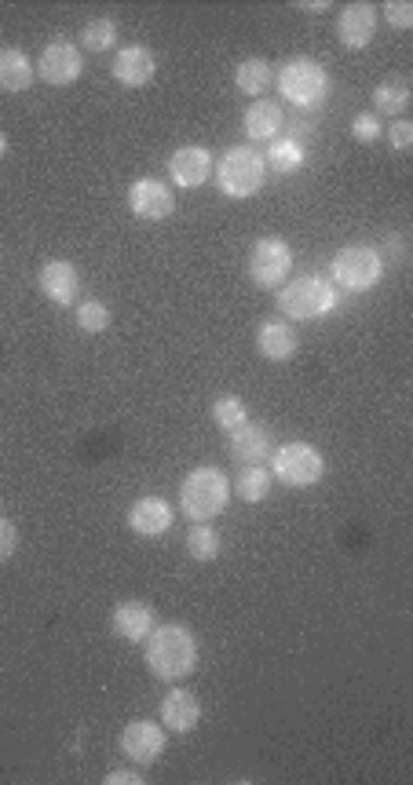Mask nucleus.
Listing matches in <instances>:
<instances>
[{
    "label": "nucleus",
    "instance_id": "nucleus-1",
    "mask_svg": "<svg viewBox=\"0 0 413 785\" xmlns=\"http://www.w3.org/2000/svg\"><path fill=\"white\" fill-rule=\"evenodd\" d=\"M147 669L150 676H158L161 683H179L187 680L198 666V640L187 625H158L147 636Z\"/></svg>",
    "mask_w": 413,
    "mask_h": 785
},
{
    "label": "nucleus",
    "instance_id": "nucleus-2",
    "mask_svg": "<svg viewBox=\"0 0 413 785\" xmlns=\"http://www.w3.org/2000/svg\"><path fill=\"white\" fill-rule=\"evenodd\" d=\"M230 501V479L216 465H198L179 482V511L190 522H213Z\"/></svg>",
    "mask_w": 413,
    "mask_h": 785
},
{
    "label": "nucleus",
    "instance_id": "nucleus-3",
    "mask_svg": "<svg viewBox=\"0 0 413 785\" xmlns=\"http://www.w3.org/2000/svg\"><path fill=\"white\" fill-rule=\"evenodd\" d=\"M278 311L293 321H315L337 311V286L322 275H300L289 278L278 289Z\"/></svg>",
    "mask_w": 413,
    "mask_h": 785
},
{
    "label": "nucleus",
    "instance_id": "nucleus-4",
    "mask_svg": "<svg viewBox=\"0 0 413 785\" xmlns=\"http://www.w3.org/2000/svg\"><path fill=\"white\" fill-rule=\"evenodd\" d=\"M278 92L286 103H293L297 110H315L326 103L329 88H334V80H329V69L318 63V59L311 55H297L289 59L286 66L278 69Z\"/></svg>",
    "mask_w": 413,
    "mask_h": 785
},
{
    "label": "nucleus",
    "instance_id": "nucleus-5",
    "mask_svg": "<svg viewBox=\"0 0 413 785\" xmlns=\"http://www.w3.org/2000/svg\"><path fill=\"white\" fill-rule=\"evenodd\" d=\"M213 176H216V187L224 190L227 198L246 201V198L260 194V187H264V179H267L264 154L249 143L246 147H227L224 157L216 161Z\"/></svg>",
    "mask_w": 413,
    "mask_h": 785
},
{
    "label": "nucleus",
    "instance_id": "nucleus-6",
    "mask_svg": "<svg viewBox=\"0 0 413 785\" xmlns=\"http://www.w3.org/2000/svg\"><path fill=\"white\" fill-rule=\"evenodd\" d=\"M329 278H334V286H340L345 293H370V289H377L380 278H385V256H380L374 245H366V241H355V245H345L334 256Z\"/></svg>",
    "mask_w": 413,
    "mask_h": 785
},
{
    "label": "nucleus",
    "instance_id": "nucleus-7",
    "mask_svg": "<svg viewBox=\"0 0 413 785\" xmlns=\"http://www.w3.org/2000/svg\"><path fill=\"white\" fill-rule=\"evenodd\" d=\"M326 476V457L311 442H286L271 450V479L289 490H311Z\"/></svg>",
    "mask_w": 413,
    "mask_h": 785
},
{
    "label": "nucleus",
    "instance_id": "nucleus-8",
    "mask_svg": "<svg viewBox=\"0 0 413 785\" xmlns=\"http://www.w3.org/2000/svg\"><path fill=\"white\" fill-rule=\"evenodd\" d=\"M293 275V249L286 238H260L249 249V278L256 289H278Z\"/></svg>",
    "mask_w": 413,
    "mask_h": 785
},
{
    "label": "nucleus",
    "instance_id": "nucleus-9",
    "mask_svg": "<svg viewBox=\"0 0 413 785\" xmlns=\"http://www.w3.org/2000/svg\"><path fill=\"white\" fill-rule=\"evenodd\" d=\"M85 74V55L74 40L66 37H52L37 55V77L52 88H70L77 85V77Z\"/></svg>",
    "mask_w": 413,
    "mask_h": 785
},
{
    "label": "nucleus",
    "instance_id": "nucleus-10",
    "mask_svg": "<svg viewBox=\"0 0 413 785\" xmlns=\"http://www.w3.org/2000/svg\"><path fill=\"white\" fill-rule=\"evenodd\" d=\"M128 213L136 219H150V224H158V219H168L176 213V194L168 183H161L154 176H143L136 179L133 187H128Z\"/></svg>",
    "mask_w": 413,
    "mask_h": 785
},
{
    "label": "nucleus",
    "instance_id": "nucleus-11",
    "mask_svg": "<svg viewBox=\"0 0 413 785\" xmlns=\"http://www.w3.org/2000/svg\"><path fill=\"white\" fill-rule=\"evenodd\" d=\"M377 34V8L370 0H355V4H345L337 15V40L348 48V52H362L370 48V40Z\"/></svg>",
    "mask_w": 413,
    "mask_h": 785
},
{
    "label": "nucleus",
    "instance_id": "nucleus-12",
    "mask_svg": "<svg viewBox=\"0 0 413 785\" xmlns=\"http://www.w3.org/2000/svg\"><path fill=\"white\" fill-rule=\"evenodd\" d=\"M216 168V157L209 154L205 147L198 143H187L179 147L173 157H168V176H173V183L179 190H198L209 183V176H213Z\"/></svg>",
    "mask_w": 413,
    "mask_h": 785
},
{
    "label": "nucleus",
    "instance_id": "nucleus-13",
    "mask_svg": "<svg viewBox=\"0 0 413 785\" xmlns=\"http://www.w3.org/2000/svg\"><path fill=\"white\" fill-rule=\"evenodd\" d=\"M125 522H128V530L139 533V537H161V533L173 530L176 511H173V505H168L165 497L150 493V497H139V501L128 505Z\"/></svg>",
    "mask_w": 413,
    "mask_h": 785
},
{
    "label": "nucleus",
    "instance_id": "nucleus-14",
    "mask_svg": "<svg viewBox=\"0 0 413 785\" xmlns=\"http://www.w3.org/2000/svg\"><path fill=\"white\" fill-rule=\"evenodd\" d=\"M165 727L154 720H133L125 731H121V752H125L133 763H154L165 752Z\"/></svg>",
    "mask_w": 413,
    "mask_h": 785
},
{
    "label": "nucleus",
    "instance_id": "nucleus-15",
    "mask_svg": "<svg viewBox=\"0 0 413 785\" xmlns=\"http://www.w3.org/2000/svg\"><path fill=\"white\" fill-rule=\"evenodd\" d=\"M37 289L52 300L55 307H74L80 293V275L70 259H48V264L37 270Z\"/></svg>",
    "mask_w": 413,
    "mask_h": 785
},
{
    "label": "nucleus",
    "instance_id": "nucleus-16",
    "mask_svg": "<svg viewBox=\"0 0 413 785\" xmlns=\"http://www.w3.org/2000/svg\"><path fill=\"white\" fill-rule=\"evenodd\" d=\"M110 629H114V636L125 643H147L150 632L158 629V613L143 599H125V603H117L114 613H110Z\"/></svg>",
    "mask_w": 413,
    "mask_h": 785
},
{
    "label": "nucleus",
    "instance_id": "nucleus-17",
    "mask_svg": "<svg viewBox=\"0 0 413 785\" xmlns=\"http://www.w3.org/2000/svg\"><path fill=\"white\" fill-rule=\"evenodd\" d=\"M158 717H161V727H165V731L190 734L201 723V701L187 687H173L165 698H161Z\"/></svg>",
    "mask_w": 413,
    "mask_h": 785
},
{
    "label": "nucleus",
    "instance_id": "nucleus-18",
    "mask_svg": "<svg viewBox=\"0 0 413 785\" xmlns=\"http://www.w3.org/2000/svg\"><path fill=\"white\" fill-rule=\"evenodd\" d=\"M256 351H260V358H267V362H289V358H297L300 337L286 318H267L256 326Z\"/></svg>",
    "mask_w": 413,
    "mask_h": 785
},
{
    "label": "nucleus",
    "instance_id": "nucleus-19",
    "mask_svg": "<svg viewBox=\"0 0 413 785\" xmlns=\"http://www.w3.org/2000/svg\"><path fill=\"white\" fill-rule=\"evenodd\" d=\"M158 74V59L143 45H128L114 55V77L125 88H143Z\"/></svg>",
    "mask_w": 413,
    "mask_h": 785
},
{
    "label": "nucleus",
    "instance_id": "nucleus-20",
    "mask_svg": "<svg viewBox=\"0 0 413 785\" xmlns=\"http://www.w3.org/2000/svg\"><path fill=\"white\" fill-rule=\"evenodd\" d=\"M230 457L238 460V465H264L271 457V450H275V442H271V431L260 428V425H241L230 431Z\"/></svg>",
    "mask_w": 413,
    "mask_h": 785
},
{
    "label": "nucleus",
    "instance_id": "nucleus-21",
    "mask_svg": "<svg viewBox=\"0 0 413 785\" xmlns=\"http://www.w3.org/2000/svg\"><path fill=\"white\" fill-rule=\"evenodd\" d=\"M281 114L278 103H271V99H256V103L246 106V114H241V128H246V136L253 139V143H271V139H278L281 132Z\"/></svg>",
    "mask_w": 413,
    "mask_h": 785
},
{
    "label": "nucleus",
    "instance_id": "nucleus-22",
    "mask_svg": "<svg viewBox=\"0 0 413 785\" xmlns=\"http://www.w3.org/2000/svg\"><path fill=\"white\" fill-rule=\"evenodd\" d=\"M34 59L23 48H0V92L23 96L34 88Z\"/></svg>",
    "mask_w": 413,
    "mask_h": 785
},
{
    "label": "nucleus",
    "instance_id": "nucleus-23",
    "mask_svg": "<svg viewBox=\"0 0 413 785\" xmlns=\"http://www.w3.org/2000/svg\"><path fill=\"white\" fill-rule=\"evenodd\" d=\"M264 165H267V173H275V176H293V173H300V165H304V147H300V139H297V136L271 139V147H267V154H264Z\"/></svg>",
    "mask_w": 413,
    "mask_h": 785
},
{
    "label": "nucleus",
    "instance_id": "nucleus-24",
    "mask_svg": "<svg viewBox=\"0 0 413 785\" xmlns=\"http://www.w3.org/2000/svg\"><path fill=\"white\" fill-rule=\"evenodd\" d=\"M271 80H275V69H271L267 59H241L235 69V88L249 99H264Z\"/></svg>",
    "mask_w": 413,
    "mask_h": 785
},
{
    "label": "nucleus",
    "instance_id": "nucleus-25",
    "mask_svg": "<svg viewBox=\"0 0 413 785\" xmlns=\"http://www.w3.org/2000/svg\"><path fill=\"white\" fill-rule=\"evenodd\" d=\"M410 106V85L406 80H380L374 88V114L402 117V110Z\"/></svg>",
    "mask_w": 413,
    "mask_h": 785
},
{
    "label": "nucleus",
    "instance_id": "nucleus-26",
    "mask_svg": "<svg viewBox=\"0 0 413 785\" xmlns=\"http://www.w3.org/2000/svg\"><path fill=\"white\" fill-rule=\"evenodd\" d=\"M271 486H275V479H271V471L264 465H246V471H241L238 482H235L238 497L246 501V505H260V501H267Z\"/></svg>",
    "mask_w": 413,
    "mask_h": 785
},
{
    "label": "nucleus",
    "instance_id": "nucleus-27",
    "mask_svg": "<svg viewBox=\"0 0 413 785\" xmlns=\"http://www.w3.org/2000/svg\"><path fill=\"white\" fill-rule=\"evenodd\" d=\"M121 29L110 15H99V18H88L85 26H80V45L88 48V52H110V48L117 45Z\"/></svg>",
    "mask_w": 413,
    "mask_h": 785
},
{
    "label": "nucleus",
    "instance_id": "nucleus-28",
    "mask_svg": "<svg viewBox=\"0 0 413 785\" xmlns=\"http://www.w3.org/2000/svg\"><path fill=\"white\" fill-rule=\"evenodd\" d=\"M187 556L195 562H213L220 556V533L209 522H195L187 533Z\"/></svg>",
    "mask_w": 413,
    "mask_h": 785
},
{
    "label": "nucleus",
    "instance_id": "nucleus-29",
    "mask_svg": "<svg viewBox=\"0 0 413 785\" xmlns=\"http://www.w3.org/2000/svg\"><path fill=\"white\" fill-rule=\"evenodd\" d=\"M74 321H77L80 333L99 337L110 329V307L103 304V300H80V304H74Z\"/></svg>",
    "mask_w": 413,
    "mask_h": 785
},
{
    "label": "nucleus",
    "instance_id": "nucleus-30",
    "mask_svg": "<svg viewBox=\"0 0 413 785\" xmlns=\"http://www.w3.org/2000/svg\"><path fill=\"white\" fill-rule=\"evenodd\" d=\"M246 420H249V409L238 395H224L213 402V425L224 431V435H230V431L241 428Z\"/></svg>",
    "mask_w": 413,
    "mask_h": 785
},
{
    "label": "nucleus",
    "instance_id": "nucleus-31",
    "mask_svg": "<svg viewBox=\"0 0 413 785\" xmlns=\"http://www.w3.org/2000/svg\"><path fill=\"white\" fill-rule=\"evenodd\" d=\"M351 136H355V143H377V139L385 136V125H380L374 110H366V114L351 117Z\"/></svg>",
    "mask_w": 413,
    "mask_h": 785
},
{
    "label": "nucleus",
    "instance_id": "nucleus-32",
    "mask_svg": "<svg viewBox=\"0 0 413 785\" xmlns=\"http://www.w3.org/2000/svg\"><path fill=\"white\" fill-rule=\"evenodd\" d=\"M385 23L391 29H410L413 26V4H410V0H388V4H385Z\"/></svg>",
    "mask_w": 413,
    "mask_h": 785
},
{
    "label": "nucleus",
    "instance_id": "nucleus-33",
    "mask_svg": "<svg viewBox=\"0 0 413 785\" xmlns=\"http://www.w3.org/2000/svg\"><path fill=\"white\" fill-rule=\"evenodd\" d=\"M18 552V527L8 516H0V562H8Z\"/></svg>",
    "mask_w": 413,
    "mask_h": 785
},
{
    "label": "nucleus",
    "instance_id": "nucleus-34",
    "mask_svg": "<svg viewBox=\"0 0 413 785\" xmlns=\"http://www.w3.org/2000/svg\"><path fill=\"white\" fill-rule=\"evenodd\" d=\"M385 136H388L391 150H410L413 147V125H410V121H402V117L391 128H385Z\"/></svg>",
    "mask_w": 413,
    "mask_h": 785
},
{
    "label": "nucleus",
    "instance_id": "nucleus-35",
    "mask_svg": "<svg viewBox=\"0 0 413 785\" xmlns=\"http://www.w3.org/2000/svg\"><path fill=\"white\" fill-rule=\"evenodd\" d=\"M385 249H388L391 264H406V235H388Z\"/></svg>",
    "mask_w": 413,
    "mask_h": 785
},
{
    "label": "nucleus",
    "instance_id": "nucleus-36",
    "mask_svg": "<svg viewBox=\"0 0 413 785\" xmlns=\"http://www.w3.org/2000/svg\"><path fill=\"white\" fill-rule=\"evenodd\" d=\"M103 782L107 785H143V774H136V771H110V774H103Z\"/></svg>",
    "mask_w": 413,
    "mask_h": 785
},
{
    "label": "nucleus",
    "instance_id": "nucleus-37",
    "mask_svg": "<svg viewBox=\"0 0 413 785\" xmlns=\"http://www.w3.org/2000/svg\"><path fill=\"white\" fill-rule=\"evenodd\" d=\"M300 12H326L329 8V0H300Z\"/></svg>",
    "mask_w": 413,
    "mask_h": 785
},
{
    "label": "nucleus",
    "instance_id": "nucleus-38",
    "mask_svg": "<svg viewBox=\"0 0 413 785\" xmlns=\"http://www.w3.org/2000/svg\"><path fill=\"white\" fill-rule=\"evenodd\" d=\"M8 154V136H4V128H0V157Z\"/></svg>",
    "mask_w": 413,
    "mask_h": 785
}]
</instances>
